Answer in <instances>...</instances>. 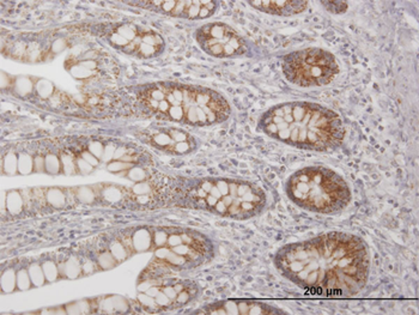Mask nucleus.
Returning <instances> with one entry per match:
<instances>
[{"label": "nucleus", "instance_id": "12", "mask_svg": "<svg viewBox=\"0 0 419 315\" xmlns=\"http://www.w3.org/2000/svg\"><path fill=\"white\" fill-rule=\"evenodd\" d=\"M5 206L7 212L12 216H18L23 210V198L18 190H10L5 198Z\"/></svg>", "mask_w": 419, "mask_h": 315}, {"label": "nucleus", "instance_id": "20", "mask_svg": "<svg viewBox=\"0 0 419 315\" xmlns=\"http://www.w3.org/2000/svg\"><path fill=\"white\" fill-rule=\"evenodd\" d=\"M34 171V158L30 155L22 153L18 156V173L21 175H28Z\"/></svg>", "mask_w": 419, "mask_h": 315}, {"label": "nucleus", "instance_id": "36", "mask_svg": "<svg viewBox=\"0 0 419 315\" xmlns=\"http://www.w3.org/2000/svg\"><path fill=\"white\" fill-rule=\"evenodd\" d=\"M109 41L112 45H114L115 47H119V48H126L129 45V42L126 38H123L121 35H119L118 32H113L112 35L109 36Z\"/></svg>", "mask_w": 419, "mask_h": 315}, {"label": "nucleus", "instance_id": "34", "mask_svg": "<svg viewBox=\"0 0 419 315\" xmlns=\"http://www.w3.org/2000/svg\"><path fill=\"white\" fill-rule=\"evenodd\" d=\"M76 165L77 171H78L79 174H82V175H89V174H91L93 171L92 165L89 164V163L85 161L84 158H82V157L76 158Z\"/></svg>", "mask_w": 419, "mask_h": 315}, {"label": "nucleus", "instance_id": "42", "mask_svg": "<svg viewBox=\"0 0 419 315\" xmlns=\"http://www.w3.org/2000/svg\"><path fill=\"white\" fill-rule=\"evenodd\" d=\"M65 47H66V42L64 40H58L53 45V52L54 53H59V52L64 51Z\"/></svg>", "mask_w": 419, "mask_h": 315}, {"label": "nucleus", "instance_id": "41", "mask_svg": "<svg viewBox=\"0 0 419 315\" xmlns=\"http://www.w3.org/2000/svg\"><path fill=\"white\" fill-rule=\"evenodd\" d=\"M82 269H83V272L87 273V275L93 273L96 270L95 264H93V262H91V261H87V262H84V264H82Z\"/></svg>", "mask_w": 419, "mask_h": 315}, {"label": "nucleus", "instance_id": "38", "mask_svg": "<svg viewBox=\"0 0 419 315\" xmlns=\"http://www.w3.org/2000/svg\"><path fill=\"white\" fill-rule=\"evenodd\" d=\"M82 158H84L85 161H87L88 163H89V164H91L93 168L95 167H97L98 164H100V159L97 158V157L95 156V155H92L91 153H90L89 150H85V151H83L82 153Z\"/></svg>", "mask_w": 419, "mask_h": 315}, {"label": "nucleus", "instance_id": "33", "mask_svg": "<svg viewBox=\"0 0 419 315\" xmlns=\"http://www.w3.org/2000/svg\"><path fill=\"white\" fill-rule=\"evenodd\" d=\"M137 300L145 309H148V311L150 312H156L155 300L151 296H149V295H146L145 292H138Z\"/></svg>", "mask_w": 419, "mask_h": 315}, {"label": "nucleus", "instance_id": "23", "mask_svg": "<svg viewBox=\"0 0 419 315\" xmlns=\"http://www.w3.org/2000/svg\"><path fill=\"white\" fill-rule=\"evenodd\" d=\"M54 84L52 82L47 81V79H38V82L35 83V90H36L37 95L41 98L47 99L51 97L54 93Z\"/></svg>", "mask_w": 419, "mask_h": 315}, {"label": "nucleus", "instance_id": "16", "mask_svg": "<svg viewBox=\"0 0 419 315\" xmlns=\"http://www.w3.org/2000/svg\"><path fill=\"white\" fill-rule=\"evenodd\" d=\"M62 272L65 273L66 277L70 279L78 278L79 276H81V273L83 272L82 264L79 262V260L77 258H74V256H70V258H68L64 264V271H62Z\"/></svg>", "mask_w": 419, "mask_h": 315}, {"label": "nucleus", "instance_id": "19", "mask_svg": "<svg viewBox=\"0 0 419 315\" xmlns=\"http://www.w3.org/2000/svg\"><path fill=\"white\" fill-rule=\"evenodd\" d=\"M2 171L7 175H16L18 173V156L15 153H9L4 157Z\"/></svg>", "mask_w": 419, "mask_h": 315}, {"label": "nucleus", "instance_id": "26", "mask_svg": "<svg viewBox=\"0 0 419 315\" xmlns=\"http://www.w3.org/2000/svg\"><path fill=\"white\" fill-rule=\"evenodd\" d=\"M42 269H43V272H45L47 282L53 283V282L57 281L58 276H59V270H58L57 264H55L54 261L52 260L45 261L42 264Z\"/></svg>", "mask_w": 419, "mask_h": 315}, {"label": "nucleus", "instance_id": "6", "mask_svg": "<svg viewBox=\"0 0 419 315\" xmlns=\"http://www.w3.org/2000/svg\"><path fill=\"white\" fill-rule=\"evenodd\" d=\"M197 40L206 53L217 58H231L247 52V45L235 30L223 23H211L197 30Z\"/></svg>", "mask_w": 419, "mask_h": 315}, {"label": "nucleus", "instance_id": "22", "mask_svg": "<svg viewBox=\"0 0 419 315\" xmlns=\"http://www.w3.org/2000/svg\"><path fill=\"white\" fill-rule=\"evenodd\" d=\"M123 190L120 189L119 186H108L104 187L102 190V197L106 201H108L110 204H114L120 201L123 198Z\"/></svg>", "mask_w": 419, "mask_h": 315}, {"label": "nucleus", "instance_id": "37", "mask_svg": "<svg viewBox=\"0 0 419 315\" xmlns=\"http://www.w3.org/2000/svg\"><path fill=\"white\" fill-rule=\"evenodd\" d=\"M115 151H117V146L112 144V143L107 144L106 146H104V153H103V156H102V159L107 162L110 161V159H113L114 158Z\"/></svg>", "mask_w": 419, "mask_h": 315}, {"label": "nucleus", "instance_id": "3", "mask_svg": "<svg viewBox=\"0 0 419 315\" xmlns=\"http://www.w3.org/2000/svg\"><path fill=\"white\" fill-rule=\"evenodd\" d=\"M139 102L153 117L192 126L224 121L231 109L213 90L176 83H155L139 91Z\"/></svg>", "mask_w": 419, "mask_h": 315}, {"label": "nucleus", "instance_id": "14", "mask_svg": "<svg viewBox=\"0 0 419 315\" xmlns=\"http://www.w3.org/2000/svg\"><path fill=\"white\" fill-rule=\"evenodd\" d=\"M143 29H140V28H138L136 24H131V23H125V24H121V26L118 27L117 32L119 35H121L123 38H126V40L128 41L129 43L132 42V41H134L136 38H138V36L140 35V32H142Z\"/></svg>", "mask_w": 419, "mask_h": 315}, {"label": "nucleus", "instance_id": "21", "mask_svg": "<svg viewBox=\"0 0 419 315\" xmlns=\"http://www.w3.org/2000/svg\"><path fill=\"white\" fill-rule=\"evenodd\" d=\"M29 275L30 278H31L32 284H34L35 286H42L43 284H45V282L47 281L45 272H43V269L41 265H38L35 262V264H30L29 269Z\"/></svg>", "mask_w": 419, "mask_h": 315}, {"label": "nucleus", "instance_id": "4", "mask_svg": "<svg viewBox=\"0 0 419 315\" xmlns=\"http://www.w3.org/2000/svg\"><path fill=\"white\" fill-rule=\"evenodd\" d=\"M285 190L295 205L321 215L344 211L352 199L345 179L325 165H309L295 171L286 182Z\"/></svg>", "mask_w": 419, "mask_h": 315}, {"label": "nucleus", "instance_id": "9", "mask_svg": "<svg viewBox=\"0 0 419 315\" xmlns=\"http://www.w3.org/2000/svg\"><path fill=\"white\" fill-rule=\"evenodd\" d=\"M255 9L269 13L274 16H283V17H290V16L299 15L308 7V1H299V0H292V1H249Z\"/></svg>", "mask_w": 419, "mask_h": 315}, {"label": "nucleus", "instance_id": "11", "mask_svg": "<svg viewBox=\"0 0 419 315\" xmlns=\"http://www.w3.org/2000/svg\"><path fill=\"white\" fill-rule=\"evenodd\" d=\"M100 309L104 313H128L129 303L122 296H107L100 302Z\"/></svg>", "mask_w": 419, "mask_h": 315}, {"label": "nucleus", "instance_id": "13", "mask_svg": "<svg viewBox=\"0 0 419 315\" xmlns=\"http://www.w3.org/2000/svg\"><path fill=\"white\" fill-rule=\"evenodd\" d=\"M17 288V272L13 269H7L1 276V290L5 294L15 291Z\"/></svg>", "mask_w": 419, "mask_h": 315}, {"label": "nucleus", "instance_id": "31", "mask_svg": "<svg viewBox=\"0 0 419 315\" xmlns=\"http://www.w3.org/2000/svg\"><path fill=\"white\" fill-rule=\"evenodd\" d=\"M65 309L66 312L70 314H84V313H89L90 312L89 302H87V301H78V302H73L66 307Z\"/></svg>", "mask_w": 419, "mask_h": 315}, {"label": "nucleus", "instance_id": "39", "mask_svg": "<svg viewBox=\"0 0 419 315\" xmlns=\"http://www.w3.org/2000/svg\"><path fill=\"white\" fill-rule=\"evenodd\" d=\"M34 171H37V173H46L45 157H41V156L35 157V158H34Z\"/></svg>", "mask_w": 419, "mask_h": 315}, {"label": "nucleus", "instance_id": "1", "mask_svg": "<svg viewBox=\"0 0 419 315\" xmlns=\"http://www.w3.org/2000/svg\"><path fill=\"white\" fill-rule=\"evenodd\" d=\"M274 264L284 277L304 291L352 296L368 283L370 256L357 235L328 231L285 245L275 254Z\"/></svg>", "mask_w": 419, "mask_h": 315}, {"label": "nucleus", "instance_id": "17", "mask_svg": "<svg viewBox=\"0 0 419 315\" xmlns=\"http://www.w3.org/2000/svg\"><path fill=\"white\" fill-rule=\"evenodd\" d=\"M34 88H35V84H34V82L31 81V78H30V77L21 76V77H17V78H16L15 91L18 94L19 96H22V97L29 95V94L31 93L32 90H34Z\"/></svg>", "mask_w": 419, "mask_h": 315}, {"label": "nucleus", "instance_id": "2", "mask_svg": "<svg viewBox=\"0 0 419 315\" xmlns=\"http://www.w3.org/2000/svg\"><path fill=\"white\" fill-rule=\"evenodd\" d=\"M260 128L285 144L319 153L335 150L345 139V127L339 114L307 101L274 106L261 118Z\"/></svg>", "mask_w": 419, "mask_h": 315}, {"label": "nucleus", "instance_id": "5", "mask_svg": "<svg viewBox=\"0 0 419 315\" xmlns=\"http://www.w3.org/2000/svg\"><path fill=\"white\" fill-rule=\"evenodd\" d=\"M284 77L302 88L324 87L337 78L340 71L337 58L322 48H303L284 55Z\"/></svg>", "mask_w": 419, "mask_h": 315}, {"label": "nucleus", "instance_id": "10", "mask_svg": "<svg viewBox=\"0 0 419 315\" xmlns=\"http://www.w3.org/2000/svg\"><path fill=\"white\" fill-rule=\"evenodd\" d=\"M132 248L134 253H145L152 247V230L145 226L138 228L132 235Z\"/></svg>", "mask_w": 419, "mask_h": 315}, {"label": "nucleus", "instance_id": "7", "mask_svg": "<svg viewBox=\"0 0 419 315\" xmlns=\"http://www.w3.org/2000/svg\"><path fill=\"white\" fill-rule=\"evenodd\" d=\"M145 9L162 12L173 17L205 19L213 15L217 1H143L138 2Z\"/></svg>", "mask_w": 419, "mask_h": 315}, {"label": "nucleus", "instance_id": "30", "mask_svg": "<svg viewBox=\"0 0 419 315\" xmlns=\"http://www.w3.org/2000/svg\"><path fill=\"white\" fill-rule=\"evenodd\" d=\"M77 198L82 201L83 204H91L95 200V193L91 187L88 186H82L79 189H77Z\"/></svg>", "mask_w": 419, "mask_h": 315}, {"label": "nucleus", "instance_id": "40", "mask_svg": "<svg viewBox=\"0 0 419 315\" xmlns=\"http://www.w3.org/2000/svg\"><path fill=\"white\" fill-rule=\"evenodd\" d=\"M78 63H81L82 66H84L85 68H88V70L93 71L97 68V63L95 62V60H81Z\"/></svg>", "mask_w": 419, "mask_h": 315}, {"label": "nucleus", "instance_id": "32", "mask_svg": "<svg viewBox=\"0 0 419 315\" xmlns=\"http://www.w3.org/2000/svg\"><path fill=\"white\" fill-rule=\"evenodd\" d=\"M70 73L72 74L76 79H88L90 78V77L92 76L93 72L92 71L88 70V68H85L84 66H82L81 63H77V65H73L72 67H70Z\"/></svg>", "mask_w": 419, "mask_h": 315}, {"label": "nucleus", "instance_id": "35", "mask_svg": "<svg viewBox=\"0 0 419 315\" xmlns=\"http://www.w3.org/2000/svg\"><path fill=\"white\" fill-rule=\"evenodd\" d=\"M104 146L106 145H103V143L100 142V140H92L89 146H88V150L92 155H95L98 159H102V156H103L104 153Z\"/></svg>", "mask_w": 419, "mask_h": 315}, {"label": "nucleus", "instance_id": "28", "mask_svg": "<svg viewBox=\"0 0 419 315\" xmlns=\"http://www.w3.org/2000/svg\"><path fill=\"white\" fill-rule=\"evenodd\" d=\"M97 264H98V266L101 267V269L110 270L118 264V261L110 252H103V253L98 254Z\"/></svg>", "mask_w": 419, "mask_h": 315}, {"label": "nucleus", "instance_id": "29", "mask_svg": "<svg viewBox=\"0 0 419 315\" xmlns=\"http://www.w3.org/2000/svg\"><path fill=\"white\" fill-rule=\"evenodd\" d=\"M137 163H131V162H123L120 161V159H113V161H110L108 164H107V169H108L110 173H120V171H127L128 169H131L132 167H134Z\"/></svg>", "mask_w": 419, "mask_h": 315}, {"label": "nucleus", "instance_id": "8", "mask_svg": "<svg viewBox=\"0 0 419 315\" xmlns=\"http://www.w3.org/2000/svg\"><path fill=\"white\" fill-rule=\"evenodd\" d=\"M148 142L172 155L189 154L195 148L193 137L179 128H152L148 134Z\"/></svg>", "mask_w": 419, "mask_h": 315}, {"label": "nucleus", "instance_id": "43", "mask_svg": "<svg viewBox=\"0 0 419 315\" xmlns=\"http://www.w3.org/2000/svg\"><path fill=\"white\" fill-rule=\"evenodd\" d=\"M6 78H7V74L5 72H2L1 73V89L2 90L6 89V84L10 85V78L7 79V81H6Z\"/></svg>", "mask_w": 419, "mask_h": 315}, {"label": "nucleus", "instance_id": "24", "mask_svg": "<svg viewBox=\"0 0 419 315\" xmlns=\"http://www.w3.org/2000/svg\"><path fill=\"white\" fill-rule=\"evenodd\" d=\"M109 251L110 253L113 254V256L117 259L118 262L126 260V259L128 258V252L127 250H126L125 245H122V243L118 241V240L112 241V243L109 245Z\"/></svg>", "mask_w": 419, "mask_h": 315}, {"label": "nucleus", "instance_id": "15", "mask_svg": "<svg viewBox=\"0 0 419 315\" xmlns=\"http://www.w3.org/2000/svg\"><path fill=\"white\" fill-rule=\"evenodd\" d=\"M46 200L49 205L54 207H62L66 204V195L60 189L53 187V189H47Z\"/></svg>", "mask_w": 419, "mask_h": 315}, {"label": "nucleus", "instance_id": "25", "mask_svg": "<svg viewBox=\"0 0 419 315\" xmlns=\"http://www.w3.org/2000/svg\"><path fill=\"white\" fill-rule=\"evenodd\" d=\"M60 159H61L62 169H64V173L66 175H73V174L78 173V171H77L76 158H73L70 155L62 153L61 156H60Z\"/></svg>", "mask_w": 419, "mask_h": 315}, {"label": "nucleus", "instance_id": "18", "mask_svg": "<svg viewBox=\"0 0 419 315\" xmlns=\"http://www.w3.org/2000/svg\"><path fill=\"white\" fill-rule=\"evenodd\" d=\"M45 168L46 173L51 174V175H58V174L61 173L62 169L61 159L58 155L48 154L45 157Z\"/></svg>", "mask_w": 419, "mask_h": 315}, {"label": "nucleus", "instance_id": "27", "mask_svg": "<svg viewBox=\"0 0 419 315\" xmlns=\"http://www.w3.org/2000/svg\"><path fill=\"white\" fill-rule=\"evenodd\" d=\"M31 278H30L29 271L26 269H21L17 272V289L21 291H26V290L31 288Z\"/></svg>", "mask_w": 419, "mask_h": 315}]
</instances>
